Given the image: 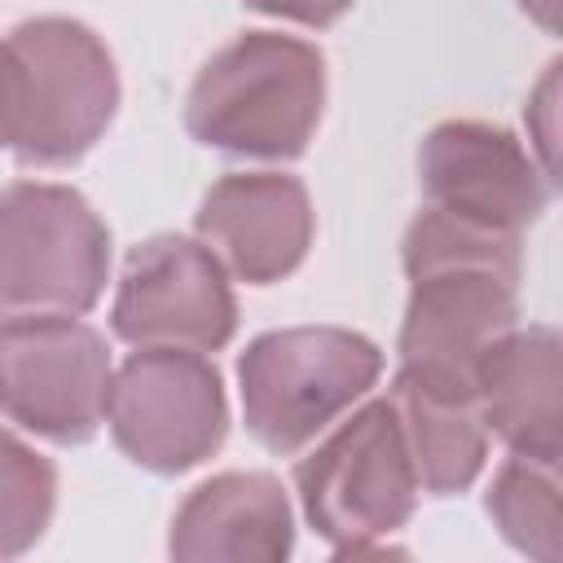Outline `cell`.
Wrapping results in <instances>:
<instances>
[{
	"mask_svg": "<svg viewBox=\"0 0 563 563\" xmlns=\"http://www.w3.org/2000/svg\"><path fill=\"white\" fill-rule=\"evenodd\" d=\"M400 264L409 277L400 369L471 387L479 356L519 325V233L427 202L400 238Z\"/></svg>",
	"mask_w": 563,
	"mask_h": 563,
	"instance_id": "1",
	"label": "cell"
},
{
	"mask_svg": "<svg viewBox=\"0 0 563 563\" xmlns=\"http://www.w3.org/2000/svg\"><path fill=\"white\" fill-rule=\"evenodd\" d=\"M119 70L106 40L75 18H26L0 40L4 150L22 167L79 163L114 123Z\"/></svg>",
	"mask_w": 563,
	"mask_h": 563,
	"instance_id": "2",
	"label": "cell"
},
{
	"mask_svg": "<svg viewBox=\"0 0 563 563\" xmlns=\"http://www.w3.org/2000/svg\"><path fill=\"white\" fill-rule=\"evenodd\" d=\"M325 110V57L282 31H242L202 62L185 92V128L229 158H299Z\"/></svg>",
	"mask_w": 563,
	"mask_h": 563,
	"instance_id": "3",
	"label": "cell"
},
{
	"mask_svg": "<svg viewBox=\"0 0 563 563\" xmlns=\"http://www.w3.org/2000/svg\"><path fill=\"white\" fill-rule=\"evenodd\" d=\"M378 374V343L347 325H286L255 334L238 356L246 431L268 453L290 457L365 400Z\"/></svg>",
	"mask_w": 563,
	"mask_h": 563,
	"instance_id": "4",
	"label": "cell"
},
{
	"mask_svg": "<svg viewBox=\"0 0 563 563\" xmlns=\"http://www.w3.org/2000/svg\"><path fill=\"white\" fill-rule=\"evenodd\" d=\"M110 277V229L92 202L53 180L0 189V325L84 317Z\"/></svg>",
	"mask_w": 563,
	"mask_h": 563,
	"instance_id": "5",
	"label": "cell"
},
{
	"mask_svg": "<svg viewBox=\"0 0 563 563\" xmlns=\"http://www.w3.org/2000/svg\"><path fill=\"white\" fill-rule=\"evenodd\" d=\"M308 528L339 554H383L418 506V475L391 400H365L295 466Z\"/></svg>",
	"mask_w": 563,
	"mask_h": 563,
	"instance_id": "6",
	"label": "cell"
},
{
	"mask_svg": "<svg viewBox=\"0 0 563 563\" xmlns=\"http://www.w3.org/2000/svg\"><path fill=\"white\" fill-rule=\"evenodd\" d=\"M106 422L123 457L154 475H180L229 435L224 378L207 352L136 347L110 378Z\"/></svg>",
	"mask_w": 563,
	"mask_h": 563,
	"instance_id": "7",
	"label": "cell"
},
{
	"mask_svg": "<svg viewBox=\"0 0 563 563\" xmlns=\"http://www.w3.org/2000/svg\"><path fill=\"white\" fill-rule=\"evenodd\" d=\"M114 361L79 317L0 325V413L53 444H88L106 422Z\"/></svg>",
	"mask_w": 563,
	"mask_h": 563,
	"instance_id": "8",
	"label": "cell"
},
{
	"mask_svg": "<svg viewBox=\"0 0 563 563\" xmlns=\"http://www.w3.org/2000/svg\"><path fill=\"white\" fill-rule=\"evenodd\" d=\"M110 330L128 347L220 352L238 330L229 273L198 238H145L123 260Z\"/></svg>",
	"mask_w": 563,
	"mask_h": 563,
	"instance_id": "9",
	"label": "cell"
},
{
	"mask_svg": "<svg viewBox=\"0 0 563 563\" xmlns=\"http://www.w3.org/2000/svg\"><path fill=\"white\" fill-rule=\"evenodd\" d=\"M418 185L431 207L506 233L532 229L554 194L532 150L510 128L484 119L435 123L418 145Z\"/></svg>",
	"mask_w": 563,
	"mask_h": 563,
	"instance_id": "10",
	"label": "cell"
},
{
	"mask_svg": "<svg viewBox=\"0 0 563 563\" xmlns=\"http://www.w3.org/2000/svg\"><path fill=\"white\" fill-rule=\"evenodd\" d=\"M194 233L229 277L273 286L303 264L317 233V211L299 176L229 172L202 194Z\"/></svg>",
	"mask_w": 563,
	"mask_h": 563,
	"instance_id": "11",
	"label": "cell"
},
{
	"mask_svg": "<svg viewBox=\"0 0 563 563\" xmlns=\"http://www.w3.org/2000/svg\"><path fill=\"white\" fill-rule=\"evenodd\" d=\"M290 550L295 510L268 471H220L172 515L167 554L180 563H282Z\"/></svg>",
	"mask_w": 563,
	"mask_h": 563,
	"instance_id": "12",
	"label": "cell"
},
{
	"mask_svg": "<svg viewBox=\"0 0 563 563\" xmlns=\"http://www.w3.org/2000/svg\"><path fill=\"white\" fill-rule=\"evenodd\" d=\"M479 418L510 453H563V343L554 325H515L471 374Z\"/></svg>",
	"mask_w": 563,
	"mask_h": 563,
	"instance_id": "13",
	"label": "cell"
},
{
	"mask_svg": "<svg viewBox=\"0 0 563 563\" xmlns=\"http://www.w3.org/2000/svg\"><path fill=\"white\" fill-rule=\"evenodd\" d=\"M418 488L431 497L466 493L488 457V427L475 405V387L435 383L409 369H396L387 391Z\"/></svg>",
	"mask_w": 563,
	"mask_h": 563,
	"instance_id": "14",
	"label": "cell"
},
{
	"mask_svg": "<svg viewBox=\"0 0 563 563\" xmlns=\"http://www.w3.org/2000/svg\"><path fill=\"white\" fill-rule=\"evenodd\" d=\"M484 510L506 545L537 563H559L563 528H559V457L510 453L484 497Z\"/></svg>",
	"mask_w": 563,
	"mask_h": 563,
	"instance_id": "15",
	"label": "cell"
},
{
	"mask_svg": "<svg viewBox=\"0 0 563 563\" xmlns=\"http://www.w3.org/2000/svg\"><path fill=\"white\" fill-rule=\"evenodd\" d=\"M57 510V471L0 422V559L26 554Z\"/></svg>",
	"mask_w": 563,
	"mask_h": 563,
	"instance_id": "16",
	"label": "cell"
},
{
	"mask_svg": "<svg viewBox=\"0 0 563 563\" xmlns=\"http://www.w3.org/2000/svg\"><path fill=\"white\" fill-rule=\"evenodd\" d=\"M559 62L545 66L541 84L528 92V106H523V123H528V150L532 158L541 163V172L559 185V163H554V141H559Z\"/></svg>",
	"mask_w": 563,
	"mask_h": 563,
	"instance_id": "17",
	"label": "cell"
},
{
	"mask_svg": "<svg viewBox=\"0 0 563 563\" xmlns=\"http://www.w3.org/2000/svg\"><path fill=\"white\" fill-rule=\"evenodd\" d=\"M242 4L255 9V13H268V18L299 22V26H330V22H339L356 0H242Z\"/></svg>",
	"mask_w": 563,
	"mask_h": 563,
	"instance_id": "18",
	"label": "cell"
},
{
	"mask_svg": "<svg viewBox=\"0 0 563 563\" xmlns=\"http://www.w3.org/2000/svg\"><path fill=\"white\" fill-rule=\"evenodd\" d=\"M515 4H519L541 31H550V35L559 31V4H563V0H515Z\"/></svg>",
	"mask_w": 563,
	"mask_h": 563,
	"instance_id": "19",
	"label": "cell"
},
{
	"mask_svg": "<svg viewBox=\"0 0 563 563\" xmlns=\"http://www.w3.org/2000/svg\"><path fill=\"white\" fill-rule=\"evenodd\" d=\"M0 150H4V114H0Z\"/></svg>",
	"mask_w": 563,
	"mask_h": 563,
	"instance_id": "20",
	"label": "cell"
}]
</instances>
